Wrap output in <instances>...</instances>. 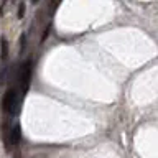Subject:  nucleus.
I'll return each mask as SVG.
<instances>
[{"instance_id":"obj_1","label":"nucleus","mask_w":158,"mask_h":158,"mask_svg":"<svg viewBox=\"0 0 158 158\" xmlns=\"http://www.w3.org/2000/svg\"><path fill=\"white\" fill-rule=\"evenodd\" d=\"M20 102H22V97L18 94V89L17 87H10L5 96L2 99V109L3 112L10 114V115H15L18 114V109H20Z\"/></svg>"},{"instance_id":"obj_2","label":"nucleus","mask_w":158,"mask_h":158,"mask_svg":"<svg viewBox=\"0 0 158 158\" xmlns=\"http://www.w3.org/2000/svg\"><path fill=\"white\" fill-rule=\"evenodd\" d=\"M31 71H33V66H31V59H27L25 63H22V66L18 69V84H20V97H23L25 94L28 92V87H30V81H31Z\"/></svg>"},{"instance_id":"obj_3","label":"nucleus","mask_w":158,"mask_h":158,"mask_svg":"<svg viewBox=\"0 0 158 158\" xmlns=\"http://www.w3.org/2000/svg\"><path fill=\"white\" fill-rule=\"evenodd\" d=\"M20 138H22V130H20V125L17 123V125H13L12 130H10V143H12L13 147H17Z\"/></svg>"},{"instance_id":"obj_4","label":"nucleus","mask_w":158,"mask_h":158,"mask_svg":"<svg viewBox=\"0 0 158 158\" xmlns=\"http://www.w3.org/2000/svg\"><path fill=\"white\" fill-rule=\"evenodd\" d=\"M10 130H12V127L8 125V122H5L3 123V143H5L7 152H10V148H12V143H10Z\"/></svg>"},{"instance_id":"obj_5","label":"nucleus","mask_w":158,"mask_h":158,"mask_svg":"<svg viewBox=\"0 0 158 158\" xmlns=\"http://www.w3.org/2000/svg\"><path fill=\"white\" fill-rule=\"evenodd\" d=\"M0 53H2V59L5 61L8 58V41L3 36L0 38Z\"/></svg>"},{"instance_id":"obj_6","label":"nucleus","mask_w":158,"mask_h":158,"mask_svg":"<svg viewBox=\"0 0 158 158\" xmlns=\"http://www.w3.org/2000/svg\"><path fill=\"white\" fill-rule=\"evenodd\" d=\"M7 81V66H0V86H3Z\"/></svg>"},{"instance_id":"obj_7","label":"nucleus","mask_w":158,"mask_h":158,"mask_svg":"<svg viewBox=\"0 0 158 158\" xmlns=\"http://www.w3.org/2000/svg\"><path fill=\"white\" fill-rule=\"evenodd\" d=\"M17 17H18V18H23V17H25V3H23V2L18 5V10H17Z\"/></svg>"},{"instance_id":"obj_8","label":"nucleus","mask_w":158,"mask_h":158,"mask_svg":"<svg viewBox=\"0 0 158 158\" xmlns=\"http://www.w3.org/2000/svg\"><path fill=\"white\" fill-rule=\"evenodd\" d=\"M25 41H27V35H22V36H20V51L23 53V49H25Z\"/></svg>"}]
</instances>
